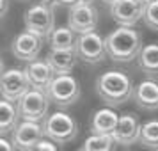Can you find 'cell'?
I'll return each mask as SVG.
<instances>
[{"label": "cell", "mask_w": 158, "mask_h": 151, "mask_svg": "<svg viewBox=\"0 0 158 151\" xmlns=\"http://www.w3.org/2000/svg\"><path fill=\"white\" fill-rule=\"evenodd\" d=\"M146 4L142 0H117L110 6V16L119 27H135L144 20Z\"/></svg>", "instance_id": "obj_10"}, {"label": "cell", "mask_w": 158, "mask_h": 151, "mask_svg": "<svg viewBox=\"0 0 158 151\" xmlns=\"http://www.w3.org/2000/svg\"><path fill=\"white\" fill-rule=\"evenodd\" d=\"M55 2V6H64V7H75V6H78L80 0H53Z\"/></svg>", "instance_id": "obj_26"}, {"label": "cell", "mask_w": 158, "mask_h": 151, "mask_svg": "<svg viewBox=\"0 0 158 151\" xmlns=\"http://www.w3.org/2000/svg\"><path fill=\"white\" fill-rule=\"evenodd\" d=\"M78 151H87V149H85V148H82V149H78Z\"/></svg>", "instance_id": "obj_31"}, {"label": "cell", "mask_w": 158, "mask_h": 151, "mask_svg": "<svg viewBox=\"0 0 158 151\" xmlns=\"http://www.w3.org/2000/svg\"><path fill=\"white\" fill-rule=\"evenodd\" d=\"M68 27L75 34H89L94 32L98 27V11L91 4H78L69 9L68 15Z\"/></svg>", "instance_id": "obj_11"}, {"label": "cell", "mask_w": 158, "mask_h": 151, "mask_svg": "<svg viewBox=\"0 0 158 151\" xmlns=\"http://www.w3.org/2000/svg\"><path fill=\"white\" fill-rule=\"evenodd\" d=\"M23 23L25 30L39 36L41 39H48L50 34L55 29V16H53V7L44 6V4H36L25 11L23 15Z\"/></svg>", "instance_id": "obj_5"}, {"label": "cell", "mask_w": 158, "mask_h": 151, "mask_svg": "<svg viewBox=\"0 0 158 151\" xmlns=\"http://www.w3.org/2000/svg\"><path fill=\"white\" fill-rule=\"evenodd\" d=\"M133 100L137 107L142 110H148V112L158 110V78L148 77L146 80H140L135 86Z\"/></svg>", "instance_id": "obj_15"}, {"label": "cell", "mask_w": 158, "mask_h": 151, "mask_svg": "<svg viewBox=\"0 0 158 151\" xmlns=\"http://www.w3.org/2000/svg\"><path fill=\"white\" fill-rule=\"evenodd\" d=\"M77 53L82 62L89 66L101 64L107 55V44H105V37H101L98 32H89V34H82L77 39Z\"/></svg>", "instance_id": "obj_7"}, {"label": "cell", "mask_w": 158, "mask_h": 151, "mask_svg": "<svg viewBox=\"0 0 158 151\" xmlns=\"http://www.w3.org/2000/svg\"><path fill=\"white\" fill-rule=\"evenodd\" d=\"M105 44L108 59L119 64L137 61L140 50L144 48L142 36L133 27H117L105 37Z\"/></svg>", "instance_id": "obj_2"}, {"label": "cell", "mask_w": 158, "mask_h": 151, "mask_svg": "<svg viewBox=\"0 0 158 151\" xmlns=\"http://www.w3.org/2000/svg\"><path fill=\"white\" fill-rule=\"evenodd\" d=\"M23 71L27 75V80H29L30 87L36 89V91H41V93H48L50 84L57 77L46 59L44 61L43 59H37V61H32L29 64H25Z\"/></svg>", "instance_id": "obj_13"}, {"label": "cell", "mask_w": 158, "mask_h": 151, "mask_svg": "<svg viewBox=\"0 0 158 151\" xmlns=\"http://www.w3.org/2000/svg\"><path fill=\"white\" fill-rule=\"evenodd\" d=\"M94 91L107 107H119L133 98L135 86L126 73L123 71H105L94 82Z\"/></svg>", "instance_id": "obj_1"}, {"label": "cell", "mask_w": 158, "mask_h": 151, "mask_svg": "<svg viewBox=\"0 0 158 151\" xmlns=\"http://www.w3.org/2000/svg\"><path fill=\"white\" fill-rule=\"evenodd\" d=\"M32 151H37V149H32Z\"/></svg>", "instance_id": "obj_32"}, {"label": "cell", "mask_w": 158, "mask_h": 151, "mask_svg": "<svg viewBox=\"0 0 158 151\" xmlns=\"http://www.w3.org/2000/svg\"><path fill=\"white\" fill-rule=\"evenodd\" d=\"M101 2H103V4H108V6H112V4L117 2V0H101Z\"/></svg>", "instance_id": "obj_28"}, {"label": "cell", "mask_w": 158, "mask_h": 151, "mask_svg": "<svg viewBox=\"0 0 158 151\" xmlns=\"http://www.w3.org/2000/svg\"><path fill=\"white\" fill-rule=\"evenodd\" d=\"M20 123H22V115H20L18 105L2 98L0 101V133L2 137L13 133Z\"/></svg>", "instance_id": "obj_18"}, {"label": "cell", "mask_w": 158, "mask_h": 151, "mask_svg": "<svg viewBox=\"0 0 158 151\" xmlns=\"http://www.w3.org/2000/svg\"><path fill=\"white\" fill-rule=\"evenodd\" d=\"M46 61L55 71V75H71L78 62V53L77 50H50Z\"/></svg>", "instance_id": "obj_17"}, {"label": "cell", "mask_w": 158, "mask_h": 151, "mask_svg": "<svg viewBox=\"0 0 158 151\" xmlns=\"http://www.w3.org/2000/svg\"><path fill=\"white\" fill-rule=\"evenodd\" d=\"M80 4H91V6H94V0H80Z\"/></svg>", "instance_id": "obj_29"}, {"label": "cell", "mask_w": 158, "mask_h": 151, "mask_svg": "<svg viewBox=\"0 0 158 151\" xmlns=\"http://www.w3.org/2000/svg\"><path fill=\"white\" fill-rule=\"evenodd\" d=\"M144 4H146V6H148V4H149V2H153V0H142Z\"/></svg>", "instance_id": "obj_30"}, {"label": "cell", "mask_w": 158, "mask_h": 151, "mask_svg": "<svg viewBox=\"0 0 158 151\" xmlns=\"http://www.w3.org/2000/svg\"><path fill=\"white\" fill-rule=\"evenodd\" d=\"M137 66L148 77L156 78L158 77V43L144 44V48L140 50L139 57H137Z\"/></svg>", "instance_id": "obj_19"}, {"label": "cell", "mask_w": 158, "mask_h": 151, "mask_svg": "<svg viewBox=\"0 0 158 151\" xmlns=\"http://www.w3.org/2000/svg\"><path fill=\"white\" fill-rule=\"evenodd\" d=\"M140 144L144 148L158 151V119H149V121H146L142 124Z\"/></svg>", "instance_id": "obj_21"}, {"label": "cell", "mask_w": 158, "mask_h": 151, "mask_svg": "<svg viewBox=\"0 0 158 151\" xmlns=\"http://www.w3.org/2000/svg\"><path fill=\"white\" fill-rule=\"evenodd\" d=\"M48 98L59 108H68L78 101L82 94L80 82L73 75H57L48 89Z\"/></svg>", "instance_id": "obj_4"}, {"label": "cell", "mask_w": 158, "mask_h": 151, "mask_svg": "<svg viewBox=\"0 0 158 151\" xmlns=\"http://www.w3.org/2000/svg\"><path fill=\"white\" fill-rule=\"evenodd\" d=\"M44 128V137L50 139L52 142L55 144H68L75 141L77 135H78V121L73 117L71 114L68 112H62V110H57L46 117V121L43 123Z\"/></svg>", "instance_id": "obj_3"}, {"label": "cell", "mask_w": 158, "mask_h": 151, "mask_svg": "<svg viewBox=\"0 0 158 151\" xmlns=\"http://www.w3.org/2000/svg\"><path fill=\"white\" fill-rule=\"evenodd\" d=\"M144 25L148 29L158 32V0H153L146 6V11H144Z\"/></svg>", "instance_id": "obj_23"}, {"label": "cell", "mask_w": 158, "mask_h": 151, "mask_svg": "<svg viewBox=\"0 0 158 151\" xmlns=\"http://www.w3.org/2000/svg\"><path fill=\"white\" fill-rule=\"evenodd\" d=\"M30 84L27 80V75L20 68H11L2 71V78H0V93L4 100H9L13 103H18L25 94L29 93Z\"/></svg>", "instance_id": "obj_8"}, {"label": "cell", "mask_w": 158, "mask_h": 151, "mask_svg": "<svg viewBox=\"0 0 158 151\" xmlns=\"http://www.w3.org/2000/svg\"><path fill=\"white\" fill-rule=\"evenodd\" d=\"M44 139L43 123L22 121L16 130L11 133V142L15 144L18 151H32L36 149L39 142Z\"/></svg>", "instance_id": "obj_9"}, {"label": "cell", "mask_w": 158, "mask_h": 151, "mask_svg": "<svg viewBox=\"0 0 158 151\" xmlns=\"http://www.w3.org/2000/svg\"><path fill=\"white\" fill-rule=\"evenodd\" d=\"M117 123H119V114L112 107L98 108L91 117V132L94 135H114Z\"/></svg>", "instance_id": "obj_16"}, {"label": "cell", "mask_w": 158, "mask_h": 151, "mask_svg": "<svg viewBox=\"0 0 158 151\" xmlns=\"http://www.w3.org/2000/svg\"><path fill=\"white\" fill-rule=\"evenodd\" d=\"M140 132L142 124L139 121V115L133 112H126L119 115V123L112 137L119 146H133L135 142H140Z\"/></svg>", "instance_id": "obj_14"}, {"label": "cell", "mask_w": 158, "mask_h": 151, "mask_svg": "<svg viewBox=\"0 0 158 151\" xmlns=\"http://www.w3.org/2000/svg\"><path fill=\"white\" fill-rule=\"evenodd\" d=\"M41 48H43V39L32 32H22L13 39L11 43V52L18 61H23V62H32V61H37L39 53H41Z\"/></svg>", "instance_id": "obj_12"}, {"label": "cell", "mask_w": 158, "mask_h": 151, "mask_svg": "<svg viewBox=\"0 0 158 151\" xmlns=\"http://www.w3.org/2000/svg\"><path fill=\"white\" fill-rule=\"evenodd\" d=\"M22 121H34V123H44L48 117V108H50V98L46 93L30 89L29 93L18 101Z\"/></svg>", "instance_id": "obj_6"}, {"label": "cell", "mask_w": 158, "mask_h": 151, "mask_svg": "<svg viewBox=\"0 0 158 151\" xmlns=\"http://www.w3.org/2000/svg\"><path fill=\"white\" fill-rule=\"evenodd\" d=\"M78 36L73 32L68 25L66 27H55L48 37L50 50H75L77 48Z\"/></svg>", "instance_id": "obj_20"}, {"label": "cell", "mask_w": 158, "mask_h": 151, "mask_svg": "<svg viewBox=\"0 0 158 151\" xmlns=\"http://www.w3.org/2000/svg\"><path fill=\"white\" fill-rule=\"evenodd\" d=\"M117 142L112 135H91L85 139L84 148L87 151H115Z\"/></svg>", "instance_id": "obj_22"}, {"label": "cell", "mask_w": 158, "mask_h": 151, "mask_svg": "<svg viewBox=\"0 0 158 151\" xmlns=\"http://www.w3.org/2000/svg\"><path fill=\"white\" fill-rule=\"evenodd\" d=\"M36 149L37 151H59V148H57V144H55V142H52L50 139H46V137H44L43 141L39 142V146H37Z\"/></svg>", "instance_id": "obj_24"}, {"label": "cell", "mask_w": 158, "mask_h": 151, "mask_svg": "<svg viewBox=\"0 0 158 151\" xmlns=\"http://www.w3.org/2000/svg\"><path fill=\"white\" fill-rule=\"evenodd\" d=\"M0 148H2V151H18L15 148V144L11 142V141H7L6 137H2V139H0Z\"/></svg>", "instance_id": "obj_25"}, {"label": "cell", "mask_w": 158, "mask_h": 151, "mask_svg": "<svg viewBox=\"0 0 158 151\" xmlns=\"http://www.w3.org/2000/svg\"><path fill=\"white\" fill-rule=\"evenodd\" d=\"M7 6H9V0H2V16L7 15Z\"/></svg>", "instance_id": "obj_27"}]
</instances>
